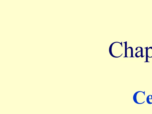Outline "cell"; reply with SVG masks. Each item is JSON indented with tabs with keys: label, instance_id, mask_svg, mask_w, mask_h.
I'll use <instances>...</instances> for the list:
<instances>
[{
	"label": "cell",
	"instance_id": "1",
	"mask_svg": "<svg viewBox=\"0 0 152 114\" xmlns=\"http://www.w3.org/2000/svg\"><path fill=\"white\" fill-rule=\"evenodd\" d=\"M145 92L138 91L134 95L133 99L134 102L138 104H141L145 102Z\"/></svg>",
	"mask_w": 152,
	"mask_h": 114
},
{
	"label": "cell",
	"instance_id": "2",
	"mask_svg": "<svg viewBox=\"0 0 152 114\" xmlns=\"http://www.w3.org/2000/svg\"><path fill=\"white\" fill-rule=\"evenodd\" d=\"M152 100V96L151 95H149L147 98V102L150 104H152L151 100Z\"/></svg>",
	"mask_w": 152,
	"mask_h": 114
}]
</instances>
